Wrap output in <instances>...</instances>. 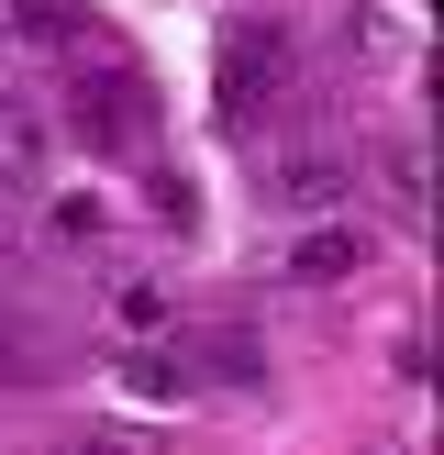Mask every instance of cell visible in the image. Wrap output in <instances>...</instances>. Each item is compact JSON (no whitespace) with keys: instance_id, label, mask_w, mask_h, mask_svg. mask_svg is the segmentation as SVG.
<instances>
[{"instance_id":"cell-1","label":"cell","mask_w":444,"mask_h":455,"mask_svg":"<svg viewBox=\"0 0 444 455\" xmlns=\"http://www.w3.org/2000/svg\"><path fill=\"white\" fill-rule=\"evenodd\" d=\"M222 111H234V123H256V100H278V89H289V34H278V22H266V34H256V22H244V34H222Z\"/></svg>"},{"instance_id":"cell-2","label":"cell","mask_w":444,"mask_h":455,"mask_svg":"<svg viewBox=\"0 0 444 455\" xmlns=\"http://www.w3.org/2000/svg\"><path fill=\"white\" fill-rule=\"evenodd\" d=\"M367 267V222H311L300 244H289V278L300 289H333V278H355Z\"/></svg>"},{"instance_id":"cell-3","label":"cell","mask_w":444,"mask_h":455,"mask_svg":"<svg viewBox=\"0 0 444 455\" xmlns=\"http://www.w3.org/2000/svg\"><path fill=\"white\" fill-rule=\"evenodd\" d=\"M78 133H89V145H133V89L111 78V67L78 78Z\"/></svg>"},{"instance_id":"cell-4","label":"cell","mask_w":444,"mask_h":455,"mask_svg":"<svg viewBox=\"0 0 444 455\" xmlns=\"http://www.w3.org/2000/svg\"><path fill=\"white\" fill-rule=\"evenodd\" d=\"M345 178H355V167H345V145H300V156H278V178H266V189L311 212V200H333Z\"/></svg>"},{"instance_id":"cell-5","label":"cell","mask_w":444,"mask_h":455,"mask_svg":"<svg viewBox=\"0 0 444 455\" xmlns=\"http://www.w3.org/2000/svg\"><path fill=\"white\" fill-rule=\"evenodd\" d=\"M44 178V123L22 100H0V189H34Z\"/></svg>"},{"instance_id":"cell-6","label":"cell","mask_w":444,"mask_h":455,"mask_svg":"<svg viewBox=\"0 0 444 455\" xmlns=\"http://www.w3.org/2000/svg\"><path fill=\"white\" fill-rule=\"evenodd\" d=\"M44 234H56V244H100V200H56Z\"/></svg>"},{"instance_id":"cell-7","label":"cell","mask_w":444,"mask_h":455,"mask_svg":"<svg viewBox=\"0 0 444 455\" xmlns=\"http://www.w3.org/2000/svg\"><path fill=\"white\" fill-rule=\"evenodd\" d=\"M389 200H400V212H422V156H411V145L389 156Z\"/></svg>"},{"instance_id":"cell-8","label":"cell","mask_w":444,"mask_h":455,"mask_svg":"<svg viewBox=\"0 0 444 455\" xmlns=\"http://www.w3.org/2000/svg\"><path fill=\"white\" fill-rule=\"evenodd\" d=\"M78 455H133V444H78Z\"/></svg>"},{"instance_id":"cell-9","label":"cell","mask_w":444,"mask_h":455,"mask_svg":"<svg viewBox=\"0 0 444 455\" xmlns=\"http://www.w3.org/2000/svg\"><path fill=\"white\" fill-rule=\"evenodd\" d=\"M0 44H12V22H0Z\"/></svg>"}]
</instances>
